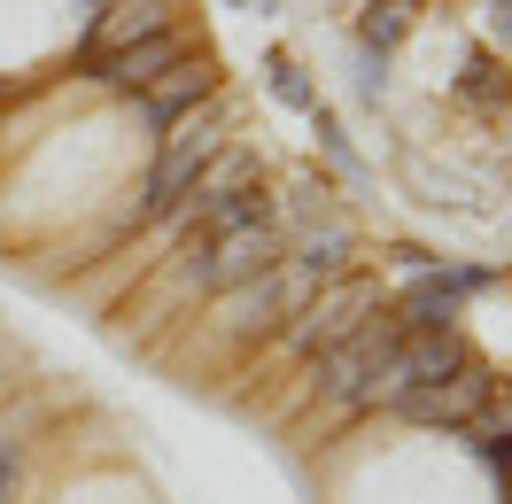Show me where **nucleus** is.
Returning a JSON list of instances; mask_svg holds the SVG:
<instances>
[{"label":"nucleus","mask_w":512,"mask_h":504,"mask_svg":"<svg viewBox=\"0 0 512 504\" xmlns=\"http://www.w3.org/2000/svg\"><path fill=\"white\" fill-rule=\"evenodd\" d=\"M280 256H288L280 218L225 225V233H210V241H187V256H179V287H210V295H225V287L256 280V272H272Z\"/></svg>","instance_id":"1"},{"label":"nucleus","mask_w":512,"mask_h":504,"mask_svg":"<svg viewBox=\"0 0 512 504\" xmlns=\"http://www.w3.org/2000/svg\"><path fill=\"white\" fill-rule=\"evenodd\" d=\"M311 272L303 264H272V272H256V280H241V287H225V334L233 342H272V334H288V318L311 303Z\"/></svg>","instance_id":"2"},{"label":"nucleus","mask_w":512,"mask_h":504,"mask_svg":"<svg viewBox=\"0 0 512 504\" xmlns=\"http://www.w3.org/2000/svg\"><path fill=\"white\" fill-rule=\"evenodd\" d=\"M381 280H365V272H342V280L311 287V303L288 318V349H303V357H319V349L350 342L365 318H381Z\"/></svg>","instance_id":"3"},{"label":"nucleus","mask_w":512,"mask_h":504,"mask_svg":"<svg viewBox=\"0 0 512 504\" xmlns=\"http://www.w3.org/2000/svg\"><path fill=\"white\" fill-rule=\"evenodd\" d=\"M218 148H225V125H218V117H194V125L163 132V156L148 163V187H140V218H171V210L194 194V179L210 171Z\"/></svg>","instance_id":"4"},{"label":"nucleus","mask_w":512,"mask_h":504,"mask_svg":"<svg viewBox=\"0 0 512 504\" xmlns=\"http://www.w3.org/2000/svg\"><path fill=\"white\" fill-rule=\"evenodd\" d=\"M396 342H404V326H396V318H365L350 342L319 349V357H311V380H319V396H334V404H350V411H357V396L381 380V365L396 357Z\"/></svg>","instance_id":"5"},{"label":"nucleus","mask_w":512,"mask_h":504,"mask_svg":"<svg viewBox=\"0 0 512 504\" xmlns=\"http://www.w3.org/2000/svg\"><path fill=\"white\" fill-rule=\"evenodd\" d=\"M481 287H489V272H481V264L419 272V280L404 287V303H396V326H404V334H450V326H458V311H466V295H481Z\"/></svg>","instance_id":"6"},{"label":"nucleus","mask_w":512,"mask_h":504,"mask_svg":"<svg viewBox=\"0 0 512 504\" xmlns=\"http://www.w3.org/2000/svg\"><path fill=\"white\" fill-rule=\"evenodd\" d=\"M481 404H489V365H481V357H466L450 380H427L412 396H396V411L419 419V427H466Z\"/></svg>","instance_id":"7"},{"label":"nucleus","mask_w":512,"mask_h":504,"mask_svg":"<svg viewBox=\"0 0 512 504\" xmlns=\"http://www.w3.org/2000/svg\"><path fill=\"white\" fill-rule=\"evenodd\" d=\"M210 94H218V70L202 63V55H194V63L179 55V63L163 70L156 86H140V117H148L156 132H171V125H179V117L194 109V101H210Z\"/></svg>","instance_id":"8"},{"label":"nucleus","mask_w":512,"mask_h":504,"mask_svg":"<svg viewBox=\"0 0 512 504\" xmlns=\"http://www.w3.org/2000/svg\"><path fill=\"white\" fill-rule=\"evenodd\" d=\"M179 55H187V47H179V32H156V39H132V47H117V55H101L94 78L132 94V86H156V78L179 63Z\"/></svg>","instance_id":"9"},{"label":"nucleus","mask_w":512,"mask_h":504,"mask_svg":"<svg viewBox=\"0 0 512 504\" xmlns=\"http://www.w3.org/2000/svg\"><path fill=\"white\" fill-rule=\"evenodd\" d=\"M171 32V0H117L109 16L94 24V47H86V63H101V55H117V47H132V39H156Z\"/></svg>","instance_id":"10"},{"label":"nucleus","mask_w":512,"mask_h":504,"mask_svg":"<svg viewBox=\"0 0 512 504\" xmlns=\"http://www.w3.org/2000/svg\"><path fill=\"white\" fill-rule=\"evenodd\" d=\"M233 194H256V156L249 148H218L210 171L194 179V194L179 202V210H210V202H233Z\"/></svg>","instance_id":"11"},{"label":"nucleus","mask_w":512,"mask_h":504,"mask_svg":"<svg viewBox=\"0 0 512 504\" xmlns=\"http://www.w3.org/2000/svg\"><path fill=\"white\" fill-rule=\"evenodd\" d=\"M404 24H412V0H373V8L357 16V39H365V55L396 47V39H404Z\"/></svg>","instance_id":"12"},{"label":"nucleus","mask_w":512,"mask_h":504,"mask_svg":"<svg viewBox=\"0 0 512 504\" xmlns=\"http://www.w3.org/2000/svg\"><path fill=\"white\" fill-rule=\"evenodd\" d=\"M466 427H474V450L489 458V466H505V458H512V411H474Z\"/></svg>","instance_id":"13"},{"label":"nucleus","mask_w":512,"mask_h":504,"mask_svg":"<svg viewBox=\"0 0 512 504\" xmlns=\"http://www.w3.org/2000/svg\"><path fill=\"white\" fill-rule=\"evenodd\" d=\"M264 70H272V94L288 101V109H319V94H311V78H303V70H295L288 55H272Z\"/></svg>","instance_id":"14"},{"label":"nucleus","mask_w":512,"mask_h":504,"mask_svg":"<svg viewBox=\"0 0 512 504\" xmlns=\"http://www.w3.org/2000/svg\"><path fill=\"white\" fill-rule=\"evenodd\" d=\"M497 32H505V39H512V0H497Z\"/></svg>","instance_id":"15"},{"label":"nucleus","mask_w":512,"mask_h":504,"mask_svg":"<svg viewBox=\"0 0 512 504\" xmlns=\"http://www.w3.org/2000/svg\"><path fill=\"white\" fill-rule=\"evenodd\" d=\"M505 504H512V458H505Z\"/></svg>","instance_id":"16"},{"label":"nucleus","mask_w":512,"mask_h":504,"mask_svg":"<svg viewBox=\"0 0 512 504\" xmlns=\"http://www.w3.org/2000/svg\"><path fill=\"white\" fill-rule=\"evenodd\" d=\"M233 8H272V0H233Z\"/></svg>","instance_id":"17"}]
</instances>
